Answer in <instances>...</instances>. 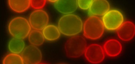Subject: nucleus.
Listing matches in <instances>:
<instances>
[{"label": "nucleus", "mask_w": 135, "mask_h": 64, "mask_svg": "<svg viewBox=\"0 0 135 64\" xmlns=\"http://www.w3.org/2000/svg\"><path fill=\"white\" fill-rule=\"evenodd\" d=\"M2 63L4 64H24L21 56L14 53L7 55L4 58Z\"/></svg>", "instance_id": "nucleus-17"}, {"label": "nucleus", "mask_w": 135, "mask_h": 64, "mask_svg": "<svg viewBox=\"0 0 135 64\" xmlns=\"http://www.w3.org/2000/svg\"><path fill=\"white\" fill-rule=\"evenodd\" d=\"M21 56L24 63L27 64H36L40 63L42 59L40 50L35 46L30 45L23 50Z\"/></svg>", "instance_id": "nucleus-7"}, {"label": "nucleus", "mask_w": 135, "mask_h": 64, "mask_svg": "<svg viewBox=\"0 0 135 64\" xmlns=\"http://www.w3.org/2000/svg\"><path fill=\"white\" fill-rule=\"evenodd\" d=\"M45 0H31L30 5L35 9H40L43 8L46 2Z\"/></svg>", "instance_id": "nucleus-18"}, {"label": "nucleus", "mask_w": 135, "mask_h": 64, "mask_svg": "<svg viewBox=\"0 0 135 64\" xmlns=\"http://www.w3.org/2000/svg\"><path fill=\"white\" fill-rule=\"evenodd\" d=\"M135 27L132 22L127 21L124 22L117 29V33L119 38L122 40L128 41L134 37Z\"/></svg>", "instance_id": "nucleus-9"}, {"label": "nucleus", "mask_w": 135, "mask_h": 64, "mask_svg": "<svg viewBox=\"0 0 135 64\" xmlns=\"http://www.w3.org/2000/svg\"><path fill=\"white\" fill-rule=\"evenodd\" d=\"M49 17L47 13L41 9L36 10L30 14L29 22L32 27L35 30H43L48 23Z\"/></svg>", "instance_id": "nucleus-6"}, {"label": "nucleus", "mask_w": 135, "mask_h": 64, "mask_svg": "<svg viewBox=\"0 0 135 64\" xmlns=\"http://www.w3.org/2000/svg\"><path fill=\"white\" fill-rule=\"evenodd\" d=\"M93 0H77L78 4L81 9H87L89 8Z\"/></svg>", "instance_id": "nucleus-19"}, {"label": "nucleus", "mask_w": 135, "mask_h": 64, "mask_svg": "<svg viewBox=\"0 0 135 64\" xmlns=\"http://www.w3.org/2000/svg\"><path fill=\"white\" fill-rule=\"evenodd\" d=\"M110 5L105 0H93L89 8V13L91 16L104 15L109 10Z\"/></svg>", "instance_id": "nucleus-10"}, {"label": "nucleus", "mask_w": 135, "mask_h": 64, "mask_svg": "<svg viewBox=\"0 0 135 64\" xmlns=\"http://www.w3.org/2000/svg\"><path fill=\"white\" fill-rule=\"evenodd\" d=\"M58 29L63 34L73 36L80 33L83 28V23L80 18L76 15L68 14L62 16L58 24Z\"/></svg>", "instance_id": "nucleus-1"}, {"label": "nucleus", "mask_w": 135, "mask_h": 64, "mask_svg": "<svg viewBox=\"0 0 135 64\" xmlns=\"http://www.w3.org/2000/svg\"><path fill=\"white\" fill-rule=\"evenodd\" d=\"M28 40L32 45L39 46L42 45L44 41V37L43 33L39 30H34L29 33Z\"/></svg>", "instance_id": "nucleus-16"}, {"label": "nucleus", "mask_w": 135, "mask_h": 64, "mask_svg": "<svg viewBox=\"0 0 135 64\" xmlns=\"http://www.w3.org/2000/svg\"><path fill=\"white\" fill-rule=\"evenodd\" d=\"M104 51L108 56L115 57L121 52L122 47L120 42L115 39H110L106 41L104 45Z\"/></svg>", "instance_id": "nucleus-12"}, {"label": "nucleus", "mask_w": 135, "mask_h": 64, "mask_svg": "<svg viewBox=\"0 0 135 64\" xmlns=\"http://www.w3.org/2000/svg\"><path fill=\"white\" fill-rule=\"evenodd\" d=\"M87 48V43L82 36L77 35L69 38L64 47L67 56L70 58H77L81 56Z\"/></svg>", "instance_id": "nucleus-2"}, {"label": "nucleus", "mask_w": 135, "mask_h": 64, "mask_svg": "<svg viewBox=\"0 0 135 64\" xmlns=\"http://www.w3.org/2000/svg\"><path fill=\"white\" fill-rule=\"evenodd\" d=\"M8 29L10 34L14 37L23 39L29 34L31 27L29 23L26 18L17 17L10 21Z\"/></svg>", "instance_id": "nucleus-4"}, {"label": "nucleus", "mask_w": 135, "mask_h": 64, "mask_svg": "<svg viewBox=\"0 0 135 64\" xmlns=\"http://www.w3.org/2000/svg\"><path fill=\"white\" fill-rule=\"evenodd\" d=\"M55 8L59 12L63 14H68L75 11L78 6L77 0H59L54 3Z\"/></svg>", "instance_id": "nucleus-11"}, {"label": "nucleus", "mask_w": 135, "mask_h": 64, "mask_svg": "<svg viewBox=\"0 0 135 64\" xmlns=\"http://www.w3.org/2000/svg\"><path fill=\"white\" fill-rule=\"evenodd\" d=\"M44 38L47 40L53 41L58 39L60 36V31L56 26L52 25H47L43 30Z\"/></svg>", "instance_id": "nucleus-14"}, {"label": "nucleus", "mask_w": 135, "mask_h": 64, "mask_svg": "<svg viewBox=\"0 0 135 64\" xmlns=\"http://www.w3.org/2000/svg\"><path fill=\"white\" fill-rule=\"evenodd\" d=\"M104 26L102 21L99 17L91 16L85 22L83 26L85 36L89 39L95 40L100 38L103 35Z\"/></svg>", "instance_id": "nucleus-3"}, {"label": "nucleus", "mask_w": 135, "mask_h": 64, "mask_svg": "<svg viewBox=\"0 0 135 64\" xmlns=\"http://www.w3.org/2000/svg\"><path fill=\"white\" fill-rule=\"evenodd\" d=\"M57 0H49V1L51 2H54V3L56 2Z\"/></svg>", "instance_id": "nucleus-20"}, {"label": "nucleus", "mask_w": 135, "mask_h": 64, "mask_svg": "<svg viewBox=\"0 0 135 64\" xmlns=\"http://www.w3.org/2000/svg\"><path fill=\"white\" fill-rule=\"evenodd\" d=\"M8 3L12 10L20 13L25 11L29 8L30 5V0H9Z\"/></svg>", "instance_id": "nucleus-13"}, {"label": "nucleus", "mask_w": 135, "mask_h": 64, "mask_svg": "<svg viewBox=\"0 0 135 64\" xmlns=\"http://www.w3.org/2000/svg\"><path fill=\"white\" fill-rule=\"evenodd\" d=\"M25 45L24 42L22 39L14 37L10 41L8 48L11 52L17 54L23 51Z\"/></svg>", "instance_id": "nucleus-15"}, {"label": "nucleus", "mask_w": 135, "mask_h": 64, "mask_svg": "<svg viewBox=\"0 0 135 64\" xmlns=\"http://www.w3.org/2000/svg\"><path fill=\"white\" fill-rule=\"evenodd\" d=\"M84 53L87 59L93 64L101 62L105 57L104 50L101 46L97 44H90L87 48Z\"/></svg>", "instance_id": "nucleus-8"}, {"label": "nucleus", "mask_w": 135, "mask_h": 64, "mask_svg": "<svg viewBox=\"0 0 135 64\" xmlns=\"http://www.w3.org/2000/svg\"><path fill=\"white\" fill-rule=\"evenodd\" d=\"M123 20L122 13L116 9L109 11L104 15L102 18L104 26L110 30L117 29L123 23Z\"/></svg>", "instance_id": "nucleus-5"}]
</instances>
